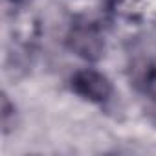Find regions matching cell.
<instances>
[{"instance_id": "6da1fadb", "label": "cell", "mask_w": 156, "mask_h": 156, "mask_svg": "<svg viewBox=\"0 0 156 156\" xmlns=\"http://www.w3.org/2000/svg\"><path fill=\"white\" fill-rule=\"evenodd\" d=\"M66 46L87 61H98L105 51L103 33L98 24L90 20H79L70 28L66 35Z\"/></svg>"}, {"instance_id": "7a4b0ae2", "label": "cell", "mask_w": 156, "mask_h": 156, "mask_svg": "<svg viewBox=\"0 0 156 156\" xmlns=\"http://www.w3.org/2000/svg\"><path fill=\"white\" fill-rule=\"evenodd\" d=\"M72 90L79 98H83L90 103L103 105L112 96V83L101 72L85 68V70H79L72 77Z\"/></svg>"}, {"instance_id": "277c9868", "label": "cell", "mask_w": 156, "mask_h": 156, "mask_svg": "<svg viewBox=\"0 0 156 156\" xmlns=\"http://www.w3.org/2000/svg\"><path fill=\"white\" fill-rule=\"evenodd\" d=\"M151 94H152V98L156 99V81H152V85H151Z\"/></svg>"}, {"instance_id": "3957f363", "label": "cell", "mask_w": 156, "mask_h": 156, "mask_svg": "<svg viewBox=\"0 0 156 156\" xmlns=\"http://www.w3.org/2000/svg\"><path fill=\"white\" fill-rule=\"evenodd\" d=\"M108 9L125 20L145 22L156 19V0H107Z\"/></svg>"}, {"instance_id": "5b68a950", "label": "cell", "mask_w": 156, "mask_h": 156, "mask_svg": "<svg viewBox=\"0 0 156 156\" xmlns=\"http://www.w3.org/2000/svg\"><path fill=\"white\" fill-rule=\"evenodd\" d=\"M11 4H15V6H20V4H26V2H30V0H9Z\"/></svg>"}]
</instances>
